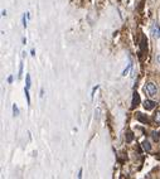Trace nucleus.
Listing matches in <instances>:
<instances>
[{
	"label": "nucleus",
	"mask_w": 160,
	"mask_h": 179,
	"mask_svg": "<svg viewBox=\"0 0 160 179\" xmlns=\"http://www.w3.org/2000/svg\"><path fill=\"white\" fill-rule=\"evenodd\" d=\"M32 86V78H30V74L25 76V88H30Z\"/></svg>",
	"instance_id": "obj_7"
},
{
	"label": "nucleus",
	"mask_w": 160,
	"mask_h": 179,
	"mask_svg": "<svg viewBox=\"0 0 160 179\" xmlns=\"http://www.w3.org/2000/svg\"><path fill=\"white\" fill-rule=\"evenodd\" d=\"M154 121L156 125H160V108L156 110V112L154 114Z\"/></svg>",
	"instance_id": "obj_6"
},
{
	"label": "nucleus",
	"mask_w": 160,
	"mask_h": 179,
	"mask_svg": "<svg viewBox=\"0 0 160 179\" xmlns=\"http://www.w3.org/2000/svg\"><path fill=\"white\" fill-rule=\"evenodd\" d=\"M144 108L146 110V111H150V110H153L155 106H156V102L155 101H153V100H145L144 101Z\"/></svg>",
	"instance_id": "obj_3"
},
{
	"label": "nucleus",
	"mask_w": 160,
	"mask_h": 179,
	"mask_svg": "<svg viewBox=\"0 0 160 179\" xmlns=\"http://www.w3.org/2000/svg\"><path fill=\"white\" fill-rule=\"evenodd\" d=\"M145 91L149 93V96L151 97H155L156 93H158V87L154 82H148L146 86H145Z\"/></svg>",
	"instance_id": "obj_1"
},
{
	"label": "nucleus",
	"mask_w": 160,
	"mask_h": 179,
	"mask_svg": "<svg viewBox=\"0 0 160 179\" xmlns=\"http://www.w3.org/2000/svg\"><path fill=\"white\" fill-rule=\"evenodd\" d=\"M13 114H14V116H18L19 115V108H18V106H16L15 104L13 105Z\"/></svg>",
	"instance_id": "obj_12"
},
{
	"label": "nucleus",
	"mask_w": 160,
	"mask_h": 179,
	"mask_svg": "<svg viewBox=\"0 0 160 179\" xmlns=\"http://www.w3.org/2000/svg\"><path fill=\"white\" fill-rule=\"evenodd\" d=\"M151 136H153L154 141H159L160 140V133H158V131H154L153 134H151Z\"/></svg>",
	"instance_id": "obj_10"
},
{
	"label": "nucleus",
	"mask_w": 160,
	"mask_h": 179,
	"mask_svg": "<svg viewBox=\"0 0 160 179\" xmlns=\"http://www.w3.org/2000/svg\"><path fill=\"white\" fill-rule=\"evenodd\" d=\"M22 74H23V62L20 61V63H19V73H18V78H22Z\"/></svg>",
	"instance_id": "obj_13"
},
{
	"label": "nucleus",
	"mask_w": 160,
	"mask_h": 179,
	"mask_svg": "<svg viewBox=\"0 0 160 179\" xmlns=\"http://www.w3.org/2000/svg\"><path fill=\"white\" fill-rule=\"evenodd\" d=\"M151 34L156 39L160 38V27L158 25V23H153V25H151Z\"/></svg>",
	"instance_id": "obj_2"
},
{
	"label": "nucleus",
	"mask_w": 160,
	"mask_h": 179,
	"mask_svg": "<svg viewBox=\"0 0 160 179\" xmlns=\"http://www.w3.org/2000/svg\"><path fill=\"white\" fill-rule=\"evenodd\" d=\"M25 14H27V13H25ZM25 14L23 15V27H24V28H27V20H25Z\"/></svg>",
	"instance_id": "obj_14"
},
{
	"label": "nucleus",
	"mask_w": 160,
	"mask_h": 179,
	"mask_svg": "<svg viewBox=\"0 0 160 179\" xmlns=\"http://www.w3.org/2000/svg\"><path fill=\"white\" fill-rule=\"evenodd\" d=\"M136 119H138L140 122H142V124H148V122H149L148 116L144 115V114H141V112H136Z\"/></svg>",
	"instance_id": "obj_5"
},
{
	"label": "nucleus",
	"mask_w": 160,
	"mask_h": 179,
	"mask_svg": "<svg viewBox=\"0 0 160 179\" xmlns=\"http://www.w3.org/2000/svg\"><path fill=\"white\" fill-rule=\"evenodd\" d=\"M125 139H126V143H131L132 139H134L132 133L131 131H128V134H126V136H125Z\"/></svg>",
	"instance_id": "obj_9"
},
{
	"label": "nucleus",
	"mask_w": 160,
	"mask_h": 179,
	"mask_svg": "<svg viewBox=\"0 0 160 179\" xmlns=\"http://www.w3.org/2000/svg\"><path fill=\"white\" fill-rule=\"evenodd\" d=\"M78 178H82V170H80V173H78Z\"/></svg>",
	"instance_id": "obj_18"
},
{
	"label": "nucleus",
	"mask_w": 160,
	"mask_h": 179,
	"mask_svg": "<svg viewBox=\"0 0 160 179\" xmlns=\"http://www.w3.org/2000/svg\"><path fill=\"white\" fill-rule=\"evenodd\" d=\"M30 53H32V56H36V52H34V49H32V50H30Z\"/></svg>",
	"instance_id": "obj_16"
},
{
	"label": "nucleus",
	"mask_w": 160,
	"mask_h": 179,
	"mask_svg": "<svg viewBox=\"0 0 160 179\" xmlns=\"http://www.w3.org/2000/svg\"><path fill=\"white\" fill-rule=\"evenodd\" d=\"M8 82H9V83L13 82V76H9V78H8Z\"/></svg>",
	"instance_id": "obj_15"
},
{
	"label": "nucleus",
	"mask_w": 160,
	"mask_h": 179,
	"mask_svg": "<svg viewBox=\"0 0 160 179\" xmlns=\"http://www.w3.org/2000/svg\"><path fill=\"white\" fill-rule=\"evenodd\" d=\"M142 149H144L145 151H150V150H151V145H150V143L145 140L144 143H142Z\"/></svg>",
	"instance_id": "obj_8"
},
{
	"label": "nucleus",
	"mask_w": 160,
	"mask_h": 179,
	"mask_svg": "<svg viewBox=\"0 0 160 179\" xmlns=\"http://www.w3.org/2000/svg\"><path fill=\"white\" fill-rule=\"evenodd\" d=\"M140 104V95L138 92H134L132 95V102H131V108H135Z\"/></svg>",
	"instance_id": "obj_4"
},
{
	"label": "nucleus",
	"mask_w": 160,
	"mask_h": 179,
	"mask_svg": "<svg viewBox=\"0 0 160 179\" xmlns=\"http://www.w3.org/2000/svg\"><path fill=\"white\" fill-rule=\"evenodd\" d=\"M156 61H158V63L160 64V56H158V57H156Z\"/></svg>",
	"instance_id": "obj_17"
},
{
	"label": "nucleus",
	"mask_w": 160,
	"mask_h": 179,
	"mask_svg": "<svg viewBox=\"0 0 160 179\" xmlns=\"http://www.w3.org/2000/svg\"><path fill=\"white\" fill-rule=\"evenodd\" d=\"M131 67H132V63L130 62V63L128 64V67H126V68H125V71L122 72V76H126V74H128V73H129V71L131 70Z\"/></svg>",
	"instance_id": "obj_11"
}]
</instances>
